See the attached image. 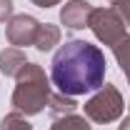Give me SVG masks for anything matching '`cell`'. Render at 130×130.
Returning a JSON list of instances; mask_svg holds the SVG:
<instances>
[{
  "instance_id": "cell-1",
  "label": "cell",
  "mask_w": 130,
  "mask_h": 130,
  "mask_svg": "<svg viewBox=\"0 0 130 130\" xmlns=\"http://www.w3.org/2000/svg\"><path fill=\"white\" fill-rule=\"evenodd\" d=\"M50 78L63 95H88L105 80V55L93 43L68 40L53 55Z\"/></svg>"
}]
</instances>
